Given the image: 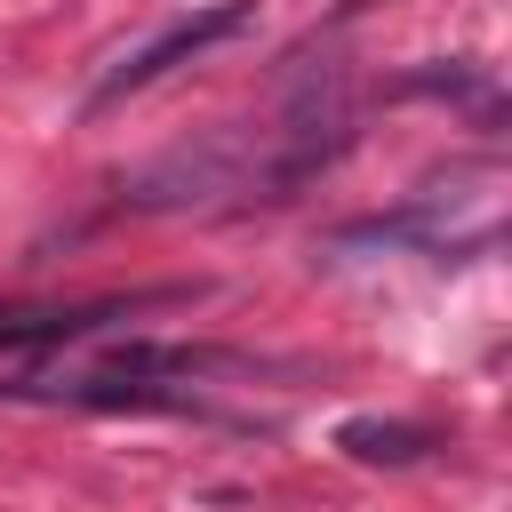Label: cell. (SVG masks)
<instances>
[{"instance_id": "cell-1", "label": "cell", "mask_w": 512, "mask_h": 512, "mask_svg": "<svg viewBox=\"0 0 512 512\" xmlns=\"http://www.w3.org/2000/svg\"><path fill=\"white\" fill-rule=\"evenodd\" d=\"M232 32H248V0H216V8H200V16H176L160 40H144L128 64H112L104 72V88H96V104H112V96H128V88H152L160 72H176L184 56H200V48H216V40H232Z\"/></svg>"}, {"instance_id": "cell-2", "label": "cell", "mask_w": 512, "mask_h": 512, "mask_svg": "<svg viewBox=\"0 0 512 512\" xmlns=\"http://www.w3.org/2000/svg\"><path fill=\"white\" fill-rule=\"evenodd\" d=\"M128 304H0V352H40V344H72L96 336L104 320H120Z\"/></svg>"}, {"instance_id": "cell-3", "label": "cell", "mask_w": 512, "mask_h": 512, "mask_svg": "<svg viewBox=\"0 0 512 512\" xmlns=\"http://www.w3.org/2000/svg\"><path fill=\"white\" fill-rule=\"evenodd\" d=\"M336 448H344L352 464H424L440 440H432L424 424H400V416H352V424L336 432Z\"/></svg>"}]
</instances>
